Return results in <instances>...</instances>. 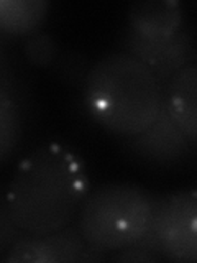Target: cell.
<instances>
[{"label":"cell","mask_w":197,"mask_h":263,"mask_svg":"<svg viewBox=\"0 0 197 263\" xmlns=\"http://www.w3.org/2000/svg\"><path fill=\"white\" fill-rule=\"evenodd\" d=\"M119 48L145 63L156 74L163 87H166L181 69L197 63V40L187 25L176 36L164 41L143 40L125 27L120 33Z\"/></svg>","instance_id":"8992f818"},{"label":"cell","mask_w":197,"mask_h":263,"mask_svg":"<svg viewBox=\"0 0 197 263\" xmlns=\"http://www.w3.org/2000/svg\"><path fill=\"white\" fill-rule=\"evenodd\" d=\"M87 242L81 235L76 222L53 234L23 235L10 249L0 255L5 263H64L81 261Z\"/></svg>","instance_id":"52a82bcc"},{"label":"cell","mask_w":197,"mask_h":263,"mask_svg":"<svg viewBox=\"0 0 197 263\" xmlns=\"http://www.w3.org/2000/svg\"><path fill=\"white\" fill-rule=\"evenodd\" d=\"M153 229L163 258L197 263V189L160 196Z\"/></svg>","instance_id":"5b68a950"},{"label":"cell","mask_w":197,"mask_h":263,"mask_svg":"<svg viewBox=\"0 0 197 263\" xmlns=\"http://www.w3.org/2000/svg\"><path fill=\"white\" fill-rule=\"evenodd\" d=\"M48 10L46 0H0V30L8 36H30L41 30Z\"/></svg>","instance_id":"8fae6325"},{"label":"cell","mask_w":197,"mask_h":263,"mask_svg":"<svg viewBox=\"0 0 197 263\" xmlns=\"http://www.w3.org/2000/svg\"><path fill=\"white\" fill-rule=\"evenodd\" d=\"M90 181L81 156L46 142L16 164L2 205L25 235H46L76 222Z\"/></svg>","instance_id":"6da1fadb"},{"label":"cell","mask_w":197,"mask_h":263,"mask_svg":"<svg viewBox=\"0 0 197 263\" xmlns=\"http://www.w3.org/2000/svg\"><path fill=\"white\" fill-rule=\"evenodd\" d=\"M90 66L87 63V58L82 56L81 53H61V56L57 58V61L54 63V71L57 72L63 81H66L68 84L72 86H82L87 78V72L90 69Z\"/></svg>","instance_id":"4fadbf2b"},{"label":"cell","mask_w":197,"mask_h":263,"mask_svg":"<svg viewBox=\"0 0 197 263\" xmlns=\"http://www.w3.org/2000/svg\"><path fill=\"white\" fill-rule=\"evenodd\" d=\"M22 51L27 61L35 68H49L54 66L61 49L57 41L46 31H36L30 36L22 38Z\"/></svg>","instance_id":"7c38bea8"},{"label":"cell","mask_w":197,"mask_h":263,"mask_svg":"<svg viewBox=\"0 0 197 263\" xmlns=\"http://www.w3.org/2000/svg\"><path fill=\"white\" fill-rule=\"evenodd\" d=\"M160 196L133 183L90 189L76 224L84 240L107 253L136 245L154 226Z\"/></svg>","instance_id":"3957f363"},{"label":"cell","mask_w":197,"mask_h":263,"mask_svg":"<svg viewBox=\"0 0 197 263\" xmlns=\"http://www.w3.org/2000/svg\"><path fill=\"white\" fill-rule=\"evenodd\" d=\"M25 234L13 224L4 205H0V253L7 252Z\"/></svg>","instance_id":"5bb4252c"},{"label":"cell","mask_w":197,"mask_h":263,"mask_svg":"<svg viewBox=\"0 0 197 263\" xmlns=\"http://www.w3.org/2000/svg\"><path fill=\"white\" fill-rule=\"evenodd\" d=\"M119 140L122 153L148 168H176L197 153V146L178 127L164 105L150 127L133 137Z\"/></svg>","instance_id":"277c9868"},{"label":"cell","mask_w":197,"mask_h":263,"mask_svg":"<svg viewBox=\"0 0 197 263\" xmlns=\"http://www.w3.org/2000/svg\"><path fill=\"white\" fill-rule=\"evenodd\" d=\"M22 102L16 92L15 82L2 63V79H0V160L7 163L18 146L23 134Z\"/></svg>","instance_id":"30bf717a"},{"label":"cell","mask_w":197,"mask_h":263,"mask_svg":"<svg viewBox=\"0 0 197 263\" xmlns=\"http://www.w3.org/2000/svg\"><path fill=\"white\" fill-rule=\"evenodd\" d=\"M184 27V10L176 0H142L128 7L127 28L143 40H169Z\"/></svg>","instance_id":"ba28073f"},{"label":"cell","mask_w":197,"mask_h":263,"mask_svg":"<svg viewBox=\"0 0 197 263\" xmlns=\"http://www.w3.org/2000/svg\"><path fill=\"white\" fill-rule=\"evenodd\" d=\"M109 258L113 261H158L163 257L148 249H143V247H140V245H131V247H127V249L112 252Z\"/></svg>","instance_id":"9a60e30c"},{"label":"cell","mask_w":197,"mask_h":263,"mask_svg":"<svg viewBox=\"0 0 197 263\" xmlns=\"http://www.w3.org/2000/svg\"><path fill=\"white\" fill-rule=\"evenodd\" d=\"M82 102L98 127L117 138H128L156 120L164 105V87L138 58L113 51L90 66Z\"/></svg>","instance_id":"7a4b0ae2"},{"label":"cell","mask_w":197,"mask_h":263,"mask_svg":"<svg viewBox=\"0 0 197 263\" xmlns=\"http://www.w3.org/2000/svg\"><path fill=\"white\" fill-rule=\"evenodd\" d=\"M164 107L197 146V63L186 66L164 87Z\"/></svg>","instance_id":"9c48e42d"}]
</instances>
